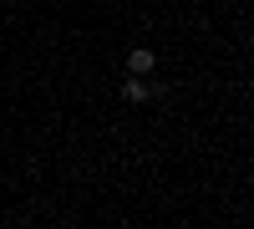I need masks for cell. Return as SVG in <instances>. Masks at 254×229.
Returning <instances> with one entry per match:
<instances>
[{"mask_svg": "<svg viewBox=\"0 0 254 229\" xmlns=\"http://www.w3.org/2000/svg\"><path fill=\"white\" fill-rule=\"evenodd\" d=\"M153 67H158V56L147 51V46H132V51H127V76H147Z\"/></svg>", "mask_w": 254, "mask_h": 229, "instance_id": "cell-1", "label": "cell"}, {"mask_svg": "<svg viewBox=\"0 0 254 229\" xmlns=\"http://www.w3.org/2000/svg\"><path fill=\"white\" fill-rule=\"evenodd\" d=\"M122 102H132V107L153 102V87H147V76H127V81H122Z\"/></svg>", "mask_w": 254, "mask_h": 229, "instance_id": "cell-2", "label": "cell"}]
</instances>
